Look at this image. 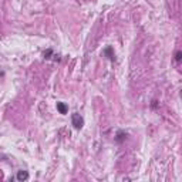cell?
<instances>
[{
  "label": "cell",
  "mask_w": 182,
  "mask_h": 182,
  "mask_svg": "<svg viewBox=\"0 0 182 182\" xmlns=\"http://www.w3.org/2000/svg\"><path fill=\"white\" fill-rule=\"evenodd\" d=\"M71 124H73V127H74L75 130H81L83 125H84V118H83L78 113L73 114V115H71Z\"/></svg>",
  "instance_id": "cell-1"
},
{
  "label": "cell",
  "mask_w": 182,
  "mask_h": 182,
  "mask_svg": "<svg viewBox=\"0 0 182 182\" xmlns=\"http://www.w3.org/2000/svg\"><path fill=\"white\" fill-rule=\"evenodd\" d=\"M27 179H29V172L27 171H19L17 172V181L23 182V181H27Z\"/></svg>",
  "instance_id": "cell-2"
},
{
  "label": "cell",
  "mask_w": 182,
  "mask_h": 182,
  "mask_svg": "<svg viewBox=\"0 0 182 182\" xmlns=\"http://www.w3.org/2000/svg\"><path fill=\"white\" fill-rule=\"evenodd\" d=\"M104 54H105V56H107L111 61L115 60V54H114V51H113V48H111V47H107V48L104 50Z\"/></svg>",
  "instance_id": "cell-3"
},
{
  "label": "cell",
  "mask_w": 182,
  "mask_h": 182,
  "mask_svg": "<svg viewBox=\"0 0 182 182\" xmlns=\"http://www.w3.org/2000/svg\"><path fill=\"white\" fill-rule=\"evenodd\" d=\"M125 138H127V132L118 131V132H117V136H115V141H117V142H124Z\"/></svg>",
  "instance_id": "cell-4"
},
{
  "label": "cell",
  "mask_w": 182,
  "mask_h": 182,
  "mask_svg": "<svg viewBox=\"0 0 182 182\" xmlns=\"http://www.w3.org/2000/svg\"><path fill=\"white\" fill-rule=\"evenodd\" d=\"M57 110H58L60 114H67L68 107L64 104V103H57Z\"/></svg>",
  "instance_id": "cell-5"
},
{
  "label": "cell",
  "mask_w": 182,
  "mask_h": 182,
  "mask_svg": "<svg viewBox=\"0 0 182 182\" xmlns=\"http://www.w3.org/2000/svg\"><path fill=\"white\" fill-rule=\"evenodd\" d=\"M181 58H182V51H177L175 53V60L177 61H181Z\"/></svg>",
  "instance_id": "cell-6"
},
{
  "label": "cell",
  "mask_w": 182,
  "mask_h": 182,
  "mask_svg": "<svg viewBox=\"0 0 182 182\" xmlns=\"http://www.w3.org/2000/svg\"><path fill=\"white\" fill-rule=\"evenodd\" d=\"M51 54H53V50H51V48H48V50L44 53V57H46V58H50V56H51Z\"/></svg>",
  "instance_id": "cell-7"
},
{
  "label": "cell",
  "mask_w": 182,
  "mask_h": 182,
  "mask_svg": "<svg viewBox=\"0 0 182 182\" xmlns=\"http://www.w3.org/2000/svg\"><path fill=\"white\" fill-rule=\"evenodd\" d=\"M0 179H1V174H0Z\"/></svg>",
  "instance_id": "cell-8"
}]
</instances>
